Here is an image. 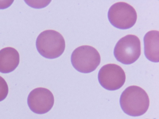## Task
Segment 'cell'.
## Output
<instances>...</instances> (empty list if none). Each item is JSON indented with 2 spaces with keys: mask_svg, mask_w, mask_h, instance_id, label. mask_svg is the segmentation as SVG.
<instances>
[{
  "mask_svg": "<svg viewBox=\"0 0 159 119\" xmlns=\"http://www.w3.org/2000/svg\"><path fill=\"white\" fill-rule=\"evenodd\" d=\"M122 110L131 117H140L147 111L150 100L147 92L139 86H129L122 93L120 99Z\"/></svg>",
  "mask_w": 159,
  "mask_h": 119,
  "instance_id": "cell-1",
  "label": "cell"
},
{
  "mask_svg": "<svg viewBox=\"0 0 159 119\" xmlns=\"http://www.w3.org/2000/svg\"><path fill=\"white\" fill-rule=\"evenodd\" d=\"M37 49L43 57L55 59L64 52V38L59 32L52 30L43 31L38 35L36 41Z\"/></svg>",
  "mask_w": 159,
  "mask_h": 119,
  "instance_id": "cell-2",
  "label": "cell"
},
{
  "mask_svg": "<svg viewBox=\"0 0 159 119\" xmlns=\"http://www.w3.org/2000/svg\"><path fill=\"white\" fill-rule=\"evenodd\" d=\"M71 62L73 67L81 73L94 71L101 62V56L94 47L88 45L79 46L72 52Z\"/></svg>",
  "mask_w": 159,
  "mask_h": 119,
  "instance_id": "cell-3",
  "label": "cell"
},
{
  "mask_svg": "<svg viewBox=\"0 0 159 119\" xmlns=\"http://www.w3.org/2000/svg\"><path fill=\"white\" fill-rule=\"evenodd\" d=\"M141 55V45L139 38L128 35L118 42L114 49V55L118 61L125 65L131 64L139 59Z\"/></svg>",
  "mask_w": 159,
  "mask_h": 119,
  "instance_id": "cell-4",
  "label": "cell"
},
{
  "mask_svg": "<svg viewBox=\"0 0 159 119\" xmlns=\"http://www.w3.org/2000/svg\"><path fill=\"white\" fill-rule=\"evenodd\" d=\"M108 18L112 25L118 29H127L133 27L137 22L135 10L127 3L118 2L111 7Z\"/></svg>",
  "mask_w": 159,
  "mask_h": 119,
  "instance_id": "cell-5",
  "label": "cell"
},
{
  "mask_svg": "<svg viewBox=\"0 0 159 119\" xmlns=\"http://www.w3.org/2000/svg\"><path fill=\"white\" fill-rule=\"evenodd\" d=\"M98 79L101 86L106 90H116L124 85L126 75L124 70L119 65L109 64L100 69Z\"/></svg>",
  "mask_w": 159,
  "mask_h": 119,
  "instance_id": "cell-6",
  "label": "cell"
},
{
  "mask_svg": "<svg viewBox=\"0 0 159 119\" xmlns=\"http://www.w3.org/2000/svg\"><path fill=\"white\" fill-rule=\"evenodd\" d=\"M28 104L33 112L43 114L52 109L54 103V97L52 92L44 88H37L30 93Z\"/></svg>",
  "mask_w": 159,
  "mask_h": 119,
  "instance_id": "cell-7",
  "label": "cell"
},
{
  "mask_svg": "<svg viewBox=\"0 0 159 119\" xmlns=\"http://www.w3.org/2000/svg\"><path fill=\"white\" fill-rule=\"evenodd\" d=\"M20 63V55L16 49L6 47L0 51V72L8 73L15 70Z\"/></svg>",
  "mask_w": 159,
  "mask_h": 119,
  "instance_id": "cell-8",
  "label": "cell"
},
{
  "mask_svg": "<svg viewBox=\"0 0 159 119\" xmlns=\"http://www.w3.org/2000/svg\"><path fill=\"white\" fill-rule=\"evenodd\" d=\"M159 32L152 30L146 34L144 38V55L150 61H159Z\"/></svg>",
  "mask_w": 159,
  "mask_h": 119,
  "instance_id": "cell-9",
  "label": "cell"
},
{
  "mask_svg": "<svg viewBox=\"0 0 159 119\" xmlns=\"http://www.w3.org/2000/svg\"><path fill=\"white\" fill-rule=\"evenodd\" d=\"M8 93V85L5 79L0 76V102L5 100Z\"/></svg>",
  "mask_w": 159,
  "mask_h": 119,
  "instance_id": "cell-10",
  "label": "cell"
}]
</instances>
